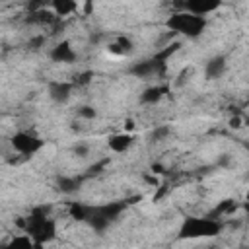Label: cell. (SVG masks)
<instances>
[{"mask_svg": "<svg viewBox=\"0 0 249 249\" xmlns=\"http://www.w3.org/2000/svg\"><path fill=\"white\" fill-rule=\"evenodd\" d=\"M222 231V222L216 216H189L179 228L181 239H210Z\"/></svg>", "mask_w": 249, "mask_h": 249, "instance_id": "6da1fadb", "label": "cell"}, {"mask_svg": "<svg viewBox=\"0 0 249 249\" xmlns=\"http://www.w3.org/2000/svg\"><path fill=\"white\" fill-rule=\"evenodd\" d=\"M167 29H171L173 33H179V35H185V37H198L204 27H206V18H200V16H195L191 12H185V10H179V12H173L167 21H165Z\"/></svg>", "mask_w": 249, "mask_h": 249, "instance_id": "7a4b0ae2", "label": "cell"}, {"mask_svg": "<svg viewBox=\"0 0 249 249\" xmlns=\"http://www.w3.org/2000/svg\"><path fill=\"white\" fill-rule=\"evenodd\" d=\"M25 233H29L37 245L49 243L56 237V222L51 220L41 210H35L25 222Z\"/></svg>", "mask_w": 249, "mask_h": 249, "instance_id": "3957f363", "label": "cell"}, {"mask_svg": "<svg viewBox=\"0 0 249 249\" xmlns=\"http://www.w3.org/2000/svg\"><path fill=\"white\" fill-rule=\"evenodd\" d=\"M10 144H12L14 152H16L18 156H23V158L33 156V154H37V152L43 148V140H41L37 134L27 132V130H18V132L12 136Z\"/></svg>", "mask_w": 249, "mask_h": 249, "instance_id": "277c9868", "label": "cell"}, {"mask_svg": "<svg viewBox=\"0 0 249 249\" xmlns=\"http://www.w3.org/2000/svg\"><path fill=\"white\" fill-rule=\"evenodd\" d=\"M220 8V2H208V0H191V2H185L181 4V10L185 12H191L195 16H200V18H206L210 16L214 10Z\"/></svg>", "mask_w": 249, "mask_h": 249, "instance_id": "5b68a950", "label": "cell"}, {"mask_svg": "<svg viewBox=\"0 0 249 249\" xmlns=\"http://www.w3.org/2000/svg\"><path fill=\"white\" fill-rule=\"evenodd\" d=\"M132 142H134V136H132L130 132H117V134H111V136L107 138V146H109V150L115 152V154L126 152V150L132 146Z\"/></svg>", "mask_w": 249, "mask_h": 249, "instance_id": "8992f818", "label": "cell"}, {"mask_svg": "<svg viewBox=\"0 0 249 249\" xmlns=\"http://www.w3.org/2000/svg\"><path fill=\"white\" fill-rule=\"evenodd\" d=\"M226 66H228V62H226V58L222 54L212 56L204 64V76H206V80H218V78H222L224 72H226Z\"/></svg>", "mask_w": 249, "mask_h": 249, "instance_id": "52a82bcc", "label": "cell"}, {"mask_svg": "<svg viewBox=\"0 0 249 249\" xmlns=\"http://www.w3.org/2000/svg\"><path fill=\"white\" fill-rule=\"evenodd\" d=\"M72 95V84L68 82H51L49 84V97L56 103H66Z\"/></svg>", "mask_w": 249, "mask_h": 249, "instance_id": "ba28073f", "label": "cell"}, {"mask_svg": "<svg viewBox=\"0 0 249 249\" xmlns=\"http://www.w3.org/2000/svg\"><path fill=\"white\" fill-rule=\"evenodd\" d=\"M51 58L54 62H72L76 58V53H74V49H72L70 43H58V45L53 47Z\"/></svg>", "mask_w": 249, "mask_h": 249, "instance_id": "9c48e42d", "label": "cell"}, {"mask_svg": "<svg viewBox=\"0 0 249 249\" xmlns=\"http://www.w3.org/2000/svg\"><path fill=\"white\" fill-rule=\"evenodd\" d=\"M80 10V6L76 2H70V0H56L51 4V12L53 16H58V18H66V16H72Z\"/></svg>", "mask_w": 249, "mask_h": 249, "instance_id": "30bf717a", "label": "cell"}, {"mask_svg": "<svg viewBox=\"0 0 249 249\" xmlns=\"http://www.w3.org/2000/svg\"><path fill=\"white\" fill-rule=\"evenodd\" d=\"M39 245L35 243V239L29 235V233H19V235H14L6 245L4 249H37Z\"/></svg>", "mask_w": 249, "mask_h": 249, "instance_id": "8fae6325", "label": "cell"}, {"mask_svg": "<svg viewBox=\"0 0 249 249\" xmlns=\"http://www.w3.org/2000/svg\"><path fill=\"white\" fill-rule=\"evenodd\" d=\"M109 53L117 54V56H126L132 53V43L126 37H117L111 45H109Z\"/></svg>", "mask_w": 249, "mask_h": 249, "instance_id": "7c38bea8", "label": "cell"}, {"mask_svg": "<svg viewBox=\"0 0 249 249\" xmlns=\"http://www.w3.org/2000/svg\"><path fill=\"white\" fill-rule=\"evenodd\" d=\"M161 93H163V88H160V86L148 88V89L142 93V101H146V103H156V101L161 97Z\"/></svg>", "mask_w": 249, "mask_h": 249, "instance_id": "4fadbf2b", "label": "cell"}, {"mask_svg": "<svg viewBox=\"0 0 249 249\" xmlns=\"http://www.w3.org/2000/svg\"><path fill=\"white\" fill-rule=\"evenodd\" d=\"M247 158H249V144H247Z\"/></svg>", "mask_w": 249, "mask_h": 249, "instance_id": "5bb4252c", "label": "cell"}]
</instances>
